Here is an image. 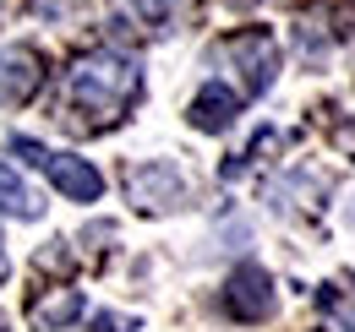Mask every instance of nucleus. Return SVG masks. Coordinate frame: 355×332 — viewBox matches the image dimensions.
<instances>
[{
	"label": "nucleus",
	"mask_w": 355,
	"mask_h": 332,
	"mask_svg": "<svg viewBox=\"0 0 355 332\" xmlns=\"http://www.w3.org/2000/svg\"><path fill=\"white\" fill-rule=\"evenodd\" d=\"M142 98V66L121 49H93L83 60H71V71L60 77V109L77 131H110L137 109Z\"/></svg>",
	"instance_id": "nucleus-1"
},
{
	"label": "nucleus",
	"mask_w": 355,
	"mask_h": 332,
	"mask_svg": "<svg viewBox=\"0 0 355 332\" xmlns=\"http://www.w3.org/2000/svg\"><path fill=\"white\" fill-rule=\"evenodd\" d=\"M214 60L235 71V82H241L246 98H257V93H268L273 77H279V39H273L268 28H241V33H230V39L214 49Z\"/></svg>",
	"instance_id": "nucleus-2"
},
{
	"label": "nucleus",
	"mask_w": 355,
	"mask_h": 332,
	"mask_svg": "<svg viewBox=\"0 0 355 332\" xmlns=\"http://www.w3.org/2000/svg\"><path fill=\"white\" fill-rule=\"evenodd\" d=\"M11 153H17V158H28L33 169H44L49 185H55L60 196H71V202H98V196H104V174H98L88 158L49 153L44 142H28V136H17V142H11Z\"/></svg>",
	"instance_id": "nucleus-3"
},
{
	"label": "nucleus",
	"mask_w": 355,
	"mask_h": 332,
	"mask_svg": "<svg viewBox=\"0 0 355 332\" xmlns=\"http://www.w3.org/2000/svg\"><path fill=\"white\" fill-rule=\"evenodd\" d=\"M219 299H224V316H230V322H268V316L279 311V294H273V278H268V273L257 267V261L235 267Z\"/></svg>",
	"instance_id": "nucleus-4"
},
{
	"label": "nucleus",
	"mask_w": 355,
	"mask_h": 332,
	"mask_svg": "<svg viewBox=\"0 0 355 332\" xmlns=\"http://www.w3.org/2000/svg\"><path fill=\"white\" fill-rule=\"evenodd\" d=\"M39 87H44V55L28 44H6L0 49V109L28 104Z\"/></svg>",
	"instance_id": "nucleus-5"
},
{
	"label": "nucleus",
	"mask_w": 355,
	"mask_h": 332,
	"mask_svg": "<svg viewBox=\"0 0 355 332\" xmlns=\"http://www.w3.org/2000/svg\"><path fill=\"white\" fill-rule=\"evenodd\" d=\"M126 191H132V202L142 212H164V208H175L180 202V174L170 164H137L132 174H126Z\"/></svg>",
	"instance_id": "nucleus-6"
},
{
	"label": "nucleus",
	"mask_w": 355,
	"mask_h": 332,
	"mask_svg": "<svg viewBox=\"0 0 355 332\" xmlns=\"http://www.w3.org/2000/svg\"><path fill=\"white\" fill-rule=\"evenodd\" d=\"M235 115H241V93L224 87V82H208L191 98V125H197V131H230Z\"/></svg>",
	"instance_id": "nucleus-7"
},
{
	"label": "nucleus",
	"mask_w": 355,
	"mask_h": 332,
	"mask_svg": "<svg viewBox=\"0 0 355 332\" xmlns=\"http://www.w3.org/2000/svg\"><path fill=\"white\" fill-rule=\"evenodd\" d=\"M77 316H83V294L66 289V284L49 289V294H39V299L28 305V322H33L39 332H60V327H71Z\"/></svg>",
	"instance_id": "nucleus-8"
},
{
	"label": "nucleus",
	"mask_w": 355,
	"mask_h": 332,
	"mask_svg": "<svg viewBox=\"0 0 355 332\" xmlns=\"http://www.w3.org/2000/svg\"><path fill=\"white\" fill-rule=\"evenodd\" d=\"M175 6L180 0H115V17H121L132 33H170Z\"/></svg>",
	"instance_id": "nucleus-9"
},
{
	"label": "nucleus",
	"mask_w": 355,
	"mask_h": 332,
	"mask_svg": "<svg viewBox=\"0 0 355 332\" xmlns=\"http://www.w3.org/2000/svg\"><path fill=\"white\" fill-rule=\"evenodd\" d=\"M0 212H6V218H39V212H44L39 191H33L11 164H0Z\"/></svg>",
	"instance_id": "nucleus-10"
},
{
	"label": "nucleus",
	"mask_w": 355,
	"mask_h": 332,
	"mask_svg": "<svg viewBox=\"0 0 355 332\" xmlns=\"http://www.w3.org/2000/svg\"><path fill=\"white\" fill-rule=\"evenodd\" d=\"M93 332H137L132 316H115V311H98L93 316Z\"/></svg>",
	"instance_id": "nucleus-11"
},
{
	"label": "nucleus",
	"mask_w": 355,
	"mask_h": 332,
	"mask_svg": "<svg viewBox=\"0 0 355 332\" xmlns=\"http://www.w3.org/2000/svg\"><path fill=\"white\" fill-rule=\"evenodd\" d=\"M328 299V294H322ZM334 305V299H328ZM334 332H355V305H334Z\"/></svg>",
	"instance_id": "nucleus-12"
},
{
	"label": "nucleus",
	"mask_w": 355,
	"mask_h": 332,
	"mask_svg": "<svg viewBox=\"0 0 355 332\" xmlns=\"http://www.w3.org/2000/svg\"><path fill=\"white\" fill-rule=\"evenodd\" d=\"M6 278H11V261H6V250H0V284H6Z\"/></svg>",
	"instance_id": "nucleus-13"
},
{
	"label": "nucleus",
	"mask_w": 355,
	"mask_h": 332,
	"mask_svg": "<svg viewBox=\"0 0 355 332\" xmlns=\"http://www.w3.org/2000/svg\"><path fill=\"white\" fill-rule=\"evenodd\" d=\"M6 6H11V0H0V17H6Z\"/></svg>",
	"instance_id": "nucleus-14"
},
{
	"label": "nucleus",
	"mask_w": 355,
	"mask_h": 332,
	"mask_svg": "<svg viewBox=\"0 0 355 332\" xmlns=\"http://www.w3.org/2000/svg\"><path fill=\"white\" fill-rule=\"evenodd\" d=\"M0 332H6V322H0Z\"/></svg>",
	"instance_id": "nucleus-15"
}]
</instances>
